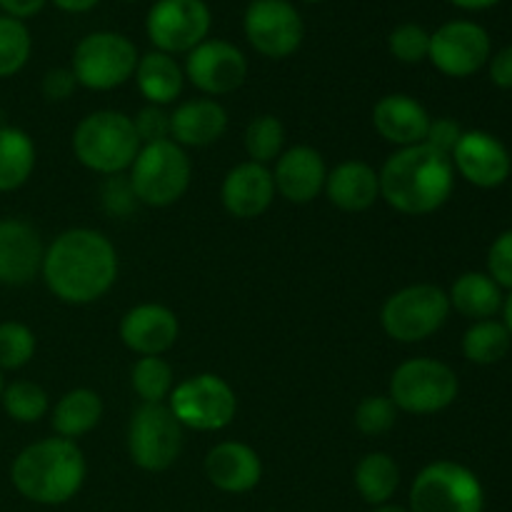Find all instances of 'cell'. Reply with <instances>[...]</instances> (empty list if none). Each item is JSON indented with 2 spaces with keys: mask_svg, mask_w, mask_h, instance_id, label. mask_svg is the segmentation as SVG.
I'll list each match as a JSON object with an SVG mask.
<instances>
[{
  "mask_svg": "<svg viewBox=\"0 0 512 512\" xmlns=\"http://www.w3.org/2000/svg\"><path fill=\"white\" fill-rule=\"evenodd\" d=\"M45 3H48V0H0V10H3V15H8V18L23 20L25 23L28 18H35V15L45 8Z\"/></svg>",
  "mask_w": 512,
  "mask_h": 512,
  "instance_id": "ee69618b",
  "label": "cell"
},
{
  "mask_svg": "<svg viewBox=\"0 0 512 512\" xmlns=\"http://www.w3.org/2000/svg\"><path fill=\"white\" fill-rule=\"evenodd\" d=\"M120 340L140 358L165 355L180 335L178 315L160 303H140L130 308L120 320Z\"/></svg>",
  "mask_w": 512,
  "mask_h": 512,
  "instance_id": "ac0fdd59",
  "label": "cell"
},
{
  "mask_svg": "<svg viewBox=\"0 0 512 512\" xmlns=\"http://www.w3.org/2000/svg\"><path fill=\"white\" fill-rule=\"evenodd\" d=\"M40 278L60 303L90 305L118 280V250L100 230L70 228L45 248Z\"/></svg>",
  "mask_w": 512,
  "mask_h": 512,
  "instance_id": "6da1fadb",
  "label": "cell"
},
{
  "mask_svg": "<svg viewBox=\"0 0 512 512\" xmlns=\"http://www.w3.org/2000/svg\"><path fill=\"white\" fill-rule=\"evenodd\" d=\"M488 73L493 85H498L500 90H512V45H505L498 53L490 55Z\"/></svg>",
  "mask_w": 512,
  "mask_h": 512,
  "instance_id": "7bdbcfd3",
  "label": "cell"
},
{
  "mask_svg": "<svg viewBox=\"0 0 512 512\" xmlns=\"http://www.w3.org/2000/svg\"><path fill=\"white\" fill-rule=\"evenodd\" d=\"M133 125L140 145L170 140V113H165V108H158V105H145L133 118Z\"/></svg>",
  "mask_w": 512,
  "mask_h": 512,
  "instance_id": "ab89813d",
  "label": "cell"
},
{
  "mask_svg": "<svg viewBox=\"0 0 512 512\" xmlns=\"http://www.w3.org/2000/svg\"><path fill=\"white\" fill-rule=\"evenodd\" d=\"M410 512H483L485 488L478 475L455 460H435L410 485Z\"/></svg>",
  "mask_w": 512,
  "mask_h": 512,
  "instance_id": "ba28073f",
  "label": "cell"
},
{
  "mask_svg": "<svg viewBox=\"0 0 512 512\" xmlns=\"http://www.w3.org/2000/svg\"><path fill=\"white\" fill-rule=\"evenodd\" d=\"M353 483L365 503L373 505V508H380V505H388L393 500V495L398 493L400 468L395 463V458L375 450V453L363 455L358 460V465L353 470Z\"/></svg>",
  "mask_w": 512,
  "mask_h": 512,
  "instance_id": "f1b7e54d",
  "label": "cell"
},
{
  "mask_svg": "<svg viewBox=\"0 0 512 512\" xmlns=\"http://www.w3.org/2000/svg\"><path fill=\"white\" fill-rule=\"evenodd\" d=\"M305 3H323V0H305Z\"/></svg>",
  "mask_w": 512,
  "mask_h": 512,
  "instance_id": "f907efd6",
  "label": "cell"
},
{
  "mask_svg": "<svg viewBox=\"0 0 512 512\" xmlns=\"http://www.w3.org/2000/svg\"><path fill=\"white\" fill-rule=\"evenodd\" d=\"M50 3L63 10V13H88L100 0H50Z\"/></svg>",
  "mask_w": 512,
  "mask_h": 512,
  "instance_id": "f6af8a7d",
  "label": "cell"
},
{
  "mask_svg": "<svg viewBox=\"0 0 512 512\" xmlns=\"http://www.w3.org/2000/svg\"><path fill=\"white\" fill-rule=\"evenodd\" d=\"M33 38L23 20L0 13V78H13L28 65Z\"/></svg>",
  "mask_w": 512,
  "mask_h": 512,
  "instance_id": "836d02e7",
  "label": "cell"
},
{
  "mask_svg": "<svg viewBox=\"0 0 512 512\" xmlns=\"http://www.w3.org/2000/svg\"><path fill=\"white\" fill-rule=\"evenodd\" d=\"M103 398L90 388H75L60 395L55 408L50 410V425L55 435L65 440H78L95 430L103 420Z\"/></svg>",
  "mask_w": 512,
  "mask_h": 512,
  "instance_id": "4316f807",
  "label": "cell"
},
{
  "mask_svg": "<svg viewBox=\"0 0 512 512\" xmlns=\"http://www.w3.org/2000/svg\"><path fill=\"white\" fill-rule=\"evenodd\" d=\"M512 338L503 320H478L463 335V355L475 365H495L510 353Z\"/></svg>",
  "mask_w": 512,
  "mask_h": 512,
  "instance_id": "f546056e",
  "label": "cell"
},
{
  "mask_svg": "<svg viewBox=\"0 0 512 512\" xmlns=\"http://www.w3.org/2000/svg\"><path fill=\"white\" fill-rule=\"evenodd\" d=\"M88 463L78 443L65 438H43L25 445L10 465V483L28 503L65 505L83 490Z\"/></svg>",
  "mask_w": 512,
  "mask_h": 512,
  "instance_id": "3957f363",
  "label": "cell"
},
{
  "mask_svg": "<svg viewBox=\"0 0 512 512\" xmlns=\"http://www.w3.org/2000/svg\"><path fill=\"white\" fill-rule=\"evenodd\" d=\"M138 60V48L123 33L95 30L75 45L70 70L78 85L105 93V90H115L128 83L135 75Z\"/></svg>",
  "mask_w": 512,
  "mask_h": 512,
  "instance_id": "9c48e42d",
  "label": "cell"
},
{
  "mask_svg": "<svg viewBox=\"0 0 512 512\" xmlns=\"http://www.w3.org/2000/svg\"><path fill=\"white\" fill-rule=\"evenodd\" d=\"M35 158L38 150L23 128L0 125V193L23 188L33 175Z\"/></svg>",
  "mask_w": 512,
  "mask_h": 512,
  "instance_id": "83f0119b",
  "label": "cell"
},
{
  "mask_svg": "<svg viewBox=\"0 0 512 512\" xmlns=\"http://www.w3.org/2000/svg\"><path fill=\"white\" fill-rule=\"evenodd\" d=\"M140 205L168 208L175 205L190 188L193 163L183 145L175 140L140 145L128 175Z\"/></svg>",
  "mask_w": 512,
  "mask_h": 512,
  "instance_id": "5b68a950",
  "label": "cell"
},
{
  "mask_svg": "<svg viewBox=\"0 0 512 512\" xmlns=\"http://www.w3.org/2000/svg\"><path fill=\"white\" fill-rule=\"evenodd\" d=\"M500 313H503V325L508 328V333L512 338V293L503 300V310H500Z\"/></svg>",
  "mask_w": 512,
  "mask_h": 512,
  "instance_id": "7dc6e473",
  "label": "cell"
},
{
  "mask_svg": "<svg viewBox=\"0 0 512 512\" xmlns=\"http://www.w3.org/2000/svg\"><path fill=\"white\" fill-rule=\"evenodd\" d=\"M183 425L168 403H143L128 423V455L145 473H165L183 450Z\"/></svg>",
  "mask_w": 512,
  "mask_h": 512,
  "instance_id": "8fae6325",
  "label": "cell"
},
{
  "mask_svg": "<svg viewBox=\"0 0 512 512\" xmlns=\"http://www.w3.org/2000/svg\"><path fill=\"white\" fill-rule=\"evenodd\" d=\"M3 388H5V378H3V370H0V395H3Z\"/></svg>",
  "mask_w": 512,
  "mask_h": 512,
  "instance_id": "681fc988",
  "label": "cell"
},
{
  "mask_svg": "<svg viewBox=\"0 0 512 512\" xmlns=\"http://www.w3.org/2000/svg\"><path fill=\"white\" fill-rule=\"evenodd\" d=\"M380 175V198L403 215H430L443 208L455 188V168L448 155L428 143L398 148Z\"/></svg>",
  "mask_w": 512,
  "mask_h": 512,
  "instance_id": "7a4b0ae2",
  "label": "cell"
},
{
  "mask_svg": "<svg viewBox=\"0 0 512 512\" xmlns=\"http://www.w3.org/2000/svg\"><path fill=\"white\" fill-rule=\"evenodd\" d=\"M5 415L20 425H33L50 413V398L33 380H13L0 395Z\"/></svg>",
  "mask_w": 512,
  "mask_h": 512,
  "instance_id": "4dcf8cb0",
  "label": "cell"
},
{
  "mask_svg": "<svg viewBox=\"0 0 512 512\" xmlns=\"http://www.w3.org/2000/svg\"><path fill=\"white\" fill-rule=\"evenodd\" d=\"M168 408L183 428L218 433L235 420L238 398L225 378L215 373H198L175 383Z\"/></svg>",
  "mask_w": 512,
  "mask_h": 512,
  "instance_id": "30bf717a",
  "label": "cell"
},
{
  "mask_svg": "<svg viewBox=\"0 0 512 512\" xmlns=\"http://www.w3.org/2000/svg\"><path fill=\"white\" fill-rule=\"evenodd\" d=\"M38 340L25 323L5 320L0 323V370H20L35 358Z\"/></svg>",
  "mask_w": 512,
  "mask_h": 512,
  "instance_id": "e575fe53",
  "label": "cell"
},
{
  "mask_svg": "<svg viewBox=\"0 0 512 512\" xmlns=\"http://www.w3.org/2000/svg\"><path fill=\"white\" fill-rule=\"evenodd\" d=\"M448 3H453L455 8L473 10V13H478V10H488V8H493V5H498L500 0H448Z\"/></svg>",
  "mask_w": 512,
  "mask_h": 512,
  "instance_id": "bcb514c9",
  "label": "cell"
},
{
  "mask_svg": "<svg viewBox=\"0 0 512 512\" xmlns=\"http://www.w3.org/2000/svg\"><path fill=\"white\" fill-rule=\"evenodd\" d=\"M103 208L108 210L115 218H128L135 208H138V198H135V190L130 185V180L125 175H110L103 185Z\"/></svg>",
  "mask_w": 512,
  "mask_h": 512,
  "instance_id": "74e56055",
  "label": "cell"
},
{
  "mask_svg": "<svg viewBox=\"0 0 512 512\" xmlns=\"http://www.w3.org/2000/svg\"><path fill=\"white\" fill-rule=\"evenodd\" d=\"M395 420H398V408H395V403L388 395H368L355 408L353 423L360 433L375 438V435L388 433L395 425Z\"/></svg>",
  "mask_w": 512,
  "mask_h": 512,
  "instance_id": "d590c367",
  "label": "cell"
},
{
  "mask_svg": "<svg viewBox=\"0 0 512 512\" xmlns=\"http://www.w3.org/2000/svg\"><path fill=\"white\" fill-rule=\"evenodd\" d=\"M213 15L205 0H158L148 10L145 30L155 50L178 55L198 48L208 40Z\"/></svg>",
  "mask_w": 512,
  "mask_h": 512,
  "instance_id": "7c38bea8",
  "label": "cell"
},
{
  "mask_svg": "<svg viewBox=\"0 0 512 512\" xmlns=\"http://www.w3.org/2000/svg\"><path fill=\"white\" fill-rule=\"evenodd\" d=\"M490 55L488 30L473 20H450L430 33L428 60L448 78H470L488 65Z\"/></svg>",
  "mask_w": 512,
  "mask_h": 512,
  "instance_id": "5bb4252c",
  "label": "cell"
},
{
  "mask_svg": "<svg viewBox=\"0 0 512 512\" xmlns=\"http://www.w3.org/2000/svg\"><path fill=\"white\" fill-rule=\"evenodd\" d=\"M388 50L395 60L405 65H415L428 60L430 33L418 23H403L388 35Z\"/></svg>",
  "mask_w": 512,
  "mask_h": 512,
  "instance_id": "8d00e7d4",
  "label": "cell"
},
{
  "mask_svg": "<svg viewBox=\"0 0 512 512\" xmlns=\"http://www.w3.org/2000/svg\"><path fill=\"white\" fill-rule=\"evenodd\" d=\"M125 3H135V0H125Z\"/></svg>",
  "mask_w": 512,
  "mask_h": 512,
  "instance_id": "816d5d0a",
  "label": "cell"
},
{
  "mask_svg": "<svg viewBox=\"0 0 512 512\" xmlns=\"http://www.w3.org/2000/svg\"><path fill=\"white\" fill-rule=\"evenodd\" d=\"M323 193L343 213H363L380 200V175L365 160H343L328 170Z\"/></svg>",
  "mask_w": 512,
  "mask_h": 512,
  "instance_id": "cb8c5ba5",
  "label": "cell"
},
{
  "mask_svg": "<svg viewBox=\"0 0 512 512\" xmlns=\"http://www.w3.org/2000/svg\"><path fill=\"white\" fill-rule=\"evenodd\" d=\"M133 78L148 105H158V108L175 103L185 85V73L175 55L160 53V50H150L138 60Z\"/></svg>",
  "mask_w": 512,
  "mask_h": 512,
  "instance_id": "d4e9b609",
  "label": "cell"
},
{
  "mask_svg": "<svg viewBox=\"0 0 512 512\" xmlns=\"http://www.w3.org/2000/svg\"><path fill=\"white\" fill-rule=\"evenodd\" d=\"M245 38L270 60L290 58L305 38V25L290 0H253L243 18Z\"/></svg>",
  "mask_w": 512,
  "mask_h": 512,
  "instance_id": "4fadbf2b",
  "label": "cell"
},
{
  "mask_svg": "<svg viewBox=\"0 0 512 512\" xmlns=\"http://www.w3.org/2000/svg\"><path fill=\"white\" fill-rule=\"evenodd\" d=\"M185 78L208 98L230 95L248 78V58L228 40H203L185 58Z\"/></svg>",
  "mask_w": 512,
  "mask_h": 512,
  "instance_id": "9a60e30c",
  "label": "cell"
},
{
  "mask_svg": "<svg viewBox=\"0 0 512 512\" xmlns=\"http://www.w3.org/2000/svg\"><path fill=\"white\" fill-rule=\"evenodd\" d=\"M205 478L228 495H245L263 480V460L250 445L223 440L205 455Z\"/></svg>",
  "mask_w": 512,
  "mask_h": 512,
  "instance_id": "44dd1931",
  "label": "cell"
},
{
  "mask_svg": "<svg viewBox=\"0 0 512 512\" xmlns=\"http://www.w3.org/2000/svg\"><path fill=\"white\" fill-rule=\"evenodd\" d=\"M460 380L448 363L435 358H410L390 375L388 398L398 413L435 415L455 403Z\"/></svg>",
  "mask_w": 512,
  "mask_h": 512,
  "instance_id": "8992f818",
  "label": "cell"
},
{
  "mask_svg": "<svg viewBox=\"0 0 512 512\" xmlns=\"http://www.w3.org/2000/svg\"><path fill=\"white\" fill-rule=\"evenodd\" d=\"M430 113L420 100L405 93H390L375 103L373 128L385 143L395 148H410V145L425 143L430 128Z\"/></svg>",
  "mask_w": 512,
  "mask_h": 512,
  "instance_id": "7402d4cb",
  "label": "cell"
},
{
  "mask_svg": "<svg viewBox=\"0 0 512 512\" xmlns=\"http://www.w3.org/2000/svg\"><path fill=\"white\" fill-rule=\"evenodd\" d=\"M450 308L458 310L463 318L473 320H490L503 310V288L490 278L488 273H480V270H470L455 278V283L450 285Z\"/></svg>",
  "mask_w": 512,
  "mask_h": 512,
  "instance_id": "484cf974",
  "label": "cell"
},
{
  "mask_svg": "<svg viewBox=\"0 0 512 512\" xmlns=\"http://www.w3.org/2000/svg\"><path fill=\"white\" fill-rule=\"evenodd\" d=\"M325 178H328V165H325L323 155L310 145H295V148L283 150V155L275 160V193L288 203H313L325 190Z\"/></svg>",
  "mask_w": 512,
  "mask_h": 512,
  "instance_id": "d6986e66",
  "label": "cell"
},
{
  "mask_svg": "<svg viewBox=\"0 0 512 512\" xmlns=\"http://www.w3.org/2000/svg\"><path fill=\"white\" fill-rule=\"evenodd\" d=\"M45 245L33 223L23 218H0V285L23 288L43 270Z\"/></svg>",
  "mask_w": 512,
  "mask_h": 512,
  "instance_id": "e0dca14e",
  "label": "cell"
},
{
  "mask_svg": "<svg viewBox=\"0 0 512 512\" xmlns=\"http://www.w3.org/2000/svg\"><path fill=\"white\" fill-rule=\"evenodd\" d=\"M450 160L460 178L483 190L500 188L512 173L510 150L503 140L485 130H465Z\"/></svg>",
  "mask_w": 512,
  "mask_h": 512,
  "instance_id": "2e32d148",
  "label": "cell"
},
{
  "mask_svg": "<svg viewBox=\"0 0 512 512\" xmlns=\"http://www.w3.org/2000/svg\"><path fill=\"white\" fill-rule=\"evenodd\" d=\"M220 200H223V208L233 218H260L275 200L273 170L268 165L253 163V160H245V163L235 165L223 178Z\"/></svg>",
  "mask_w": 512,
  "mask_h": 512,
  "instance_id": "ffe728a7",
  "label": "cell"
},
{
  "mask_svg": "<svg viewBox=\"0 0 512 512\" xmlns=\"http://www.w3.org/2000/svg\"><path fill=\"white\" fill-rule=\"evenodd\" d=\"M450 300L433 283H415L390 295L380 308V325L395 343H423L433 338L450 318Z\"/></svg>",
  "mask_w": 512,
  "mask_h": 512,
  "instance_id": "52a82bcc",
  "label": "cell"
},
{
  "mask_svg": "<svg viewBox=\"0 0 512 512\" xmlns=\"http://www.w3.org/2000/svg\"><path fill=\"white\" fill-rule=\"evenodd\" d=\"M228 130V110L215 98H193L170 113V140L183 148L218 143Z\"/></svg>",
  "mask_w": 512,
  "mask_h": 512,
  "instance_id": "603a6c76",
  "label": "cell"
},
{
  "mask_svg": "<svg viewBox=\"0 0 512 512\" xmlns=\"http://www.w3.org/2000/svg\"><path fill=\"white\" fill-rule=\"evenodd\" d=\"M140 150L133 118L120 110H95L73 130V153L83 168L93 173L123 175Z\"/></svg>",
  "mask_w": 512,
  "mask_h": 512,
  "instance_id": "277c9868",
  "label": "cell"
},
{
  "mask_svg": "<svg viewBox=\"0 0 512 512\" xmlns=\"http://www.w3.org/2000/svg\"><path fill=\"white\" fill-rule=\"evenodd\" d=\"M488 275L512 293V228L500 233L488 250Z\"/></svg>",
  "mask_w": 512,
  "mask_h": 512,
  "instance_id": "f35d334b",
  "label": "cell"
},
{
  "mask_svg": "<svg viewBox=\"0 0 512 512\" xmlns=\"http://www.w3.org/2000/svg\"><path fill=\"white\" fill-rule=\"evenodd\" d=\"M75 88H78V80L70 68H50L43 75V95L50 103H63L75 93Z\"/></svg>",
  "mask_w": 512,
  "mask_h": 512,
  "instance_id": "b9f144b4",
  "label": "cell"
},
{
  "mask_svg": "<svg viewBox=\"0 0 512 512\" xmlns=\"http://www.w3.org/2000/svg\"><path fill=\"white\" fill-rule=\"evenodd\" d=\"M373 512H410V510L408 508H400V505L388 503V505H380V508H373Z\"/></svg>",
  "mask_w": 512,
  "mask_h": 512,
  "instance_id": "c3c4849f",
  "label": "cell"
},
{
  "mask_svg": "<svg viewBox=\"0 0 512 512\" xmlns=\"http://www.w3.org/2000/svg\"><path fill=\"white\" fill-rule=\"evenodd\" d=\"M130 385L143 403H165L175 388L173 368L163 355L138 358L130 370Z\"/></svg>",
  "mask_w": 512,
  "mask_h": 512,
  "instance_id": "1f68e13d",
  "label": "cell"
},
{
  "mask_svg": "<svg viewBox=\"0 0 512 512\" xmlns=\"http://www.w3.org/2000/svg\"><path fill=\"white\" fill-rule=\"evenodd\" d=\"M245 153L253 163L268 165L283 155L285 148V125L275 115H258L248 123L243 135Z\"/></svg>",
  "mask_w": 512,
  "mask_h": 512,
  "instance_id": "d6a6232c",
  "label": "cell"
},
{
  "mask_svg": "<svg viewBox=\"0 0 512 512\" xmlns=\"http://www.w3.org/2000/svg\"><path fill=\"white\" fill-rule=\"evenodd\" d=\"M465 130L460 128L458 120L453 118H435L430 120V128H428V135H425V143L430 145V148H435L438 153L443 155H453L455 145H458L460 135H463Z\"/></svg>",
  "mask_w": 512,
  "mask_h": 512,
  "instance_id": "60d3db41",
  "label": "cell"
}]
</instances>
